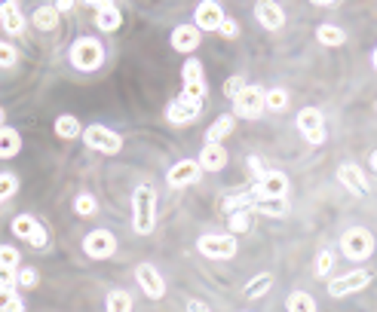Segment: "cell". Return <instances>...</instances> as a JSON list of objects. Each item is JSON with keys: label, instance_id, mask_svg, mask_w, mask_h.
Masks as SVG:
<instances>
[{"label": "cell", "instance_id": "7bdbcfd3", "mask_svg": "<svg viewBox=\"0 0 377 312\" xmlns=\"http://www.w3.org/2000/svg\"><path fill=\"white\" fill-rule=\"evenodd\" d=\"M218 31H221V34H224L227 40H230V37H236V34H239V25L233 22V18H227V16H224V22H221V28H218Z\"/></svg>", "mask_w": 377, "mask_h": 312}, {"label": "cell", "instance_id": "ffe728a7", "mask_svg": "<svg viewBox=\"0 0 377 312\" xmlns=\"http://www.w3.org/2000/svg\"><path fill=\"white\" fill-rule=\"evenodd\" d=\"M95 25L101 28V31H117V28L123 25V16H120L114 0H101V4L95 6Z\"/></svg>", "mask_w": 377, "mask_h": 312}, {"label": "cell", "instance_id": "2e32d148", "mask_svg": "<svg viewBox=\"0 0 377 312\" xmlns=\"http://www.w3.org/2000/svg\"><path fill=\"white\" fill-rule=\"evenodd\" d=\"M135 279H138V284H141V288H144V294H147V297H151V300H160L163 294H166L163 275L156 272L151 263H141V266H138V270H135Z\"/></svg>", "mask_w": 377, "mask_h": 312}, {"label": "cell", "instance_id": "f6af8a7d", "mask_svg": "<svg viewBox=\"0 0 377 312\" xmlns=\"http://www.w3.org/2000/svg\"><path fill=\"white\" fill-rule=\"evenodd\" d=\"M187 309H193V312H202V309H209V306H202L199 300H190V303H187Z\"/></svg>", "mask_w": 377, "mask_h": 312}, {"label": "cell", "instance_id": "44dd1931", "mask_svg": "<svg viewBox=\"0 0 377 312\" xmlns=\"http://www.w3.org/2000/svg\"><path fill=\"white\" fill-rule=\"evenodd\" d=\"M172 46L178 52H193L199 46V28L197 25H178L172 31Z\"/></svg>", "mask_w": 377, "mask_h": 312}, {"label": "cell", "instance_id": "816d5d0a", "mask_svg": "<svg viewBox=\"0 0 377 312\" xmlns=\"http://www.w3.org/2000/svg\"><path fill=\"white\" fill-rule=\"evenodd\" d=\"M374 68H377V49H374Z\"/></svg>", "mask_w": 377, "mask_h": 312}, {"label": "cell", "instance_id": "5b68a950", "mask_svg": "<svg viewBox=\"0 0 377 312\" xmlns=\"http://www.w3.org/2000/svg\"><path fill=\"white\" fill-rule=\"evenodd\" d=\"M83 141H86L92 150H98V153H120V147H123V138H120L117 132H110L108 126L83 128Z\"/></svg>", "mask_w": 377, "mask_h": 312}, {"label": "cell", "instance_id": "836d02e7", "mask_svg": "<svg viewBox=\"0 0 377 312\" xmlns=\"http://www.w3.org/2000/svg\"><path fill=\"white\" fill-rule=\"evenodd\" d=\"M95 208H98V202H95V196H89V193H80V196L74 199V211H77L80 217H92Z\"/></svg>", "mask_w": 377, "mask_h": 312}, {"label": "cell", "instance_id": "b9f144b4", "mask_svg": "<svg viewBox=\"0 0 377 312\" xmlns=\"http://www.w3.org/2000/svg\"><path fill=\"white\" fill-rule=\"evenodd\" d=\"M16 272H18V266L0 263V284H16Z\"/></svg>", "mask_w": 377, "mask_h": 312}, {"label": "cell", "instance_id": "3957f363", "mask_svg": "<svg viewBox=\"0 0 377 312\" xmlns=\"http://www.w3.org/2000/svg\"><path fill=\"white\" fill-rule=\"evenodd\" d=\"M340 248H344V254L349 260H365V257H371V251H374V236L368 233L365 227H353L340 239Z\"/></svg>", "mask_w": 377, "mask_h": 312}, {"label": "cell", "instance_id": "d4e9b609", "mask_svg": "<svg viewBox=\"0 0 377 312\" xmlns=\"http://www.w3.org/2000/svg\"><path fill=\"white\" fill-rule=\"evenodd\" d=\"M55 135L64 138V141H74V138H80V135H83L80 119H77V116H71V114L59 116V119H55Z\"/></svg>", "mask_w": 377, "mask_h": 312}, {"label": "cell", "instance_id": "d590c367", "mask_svg": "<svg viewBox=\"0 0 377 312\" xmlns=\"http://www.w3.org/2000/svg\"><path fill=\"white\" fill-rule=\"evenodd\" d=\"M267 107L279 114V110L289 107V95H285L282 89H270V92H267Z\"/></svg>", "mask_w": 377, "mask_h": 312}, {"label": "cell", "instance_id": "9c48e42d", "mask_svg": "<svg viewBox=\"0 0 377 312\" xmlns=\"http://www.w3.org/2000/svg\"><path fill=\"white\" fill-rule=\"evenodd\" d=\"M197 248H199V254H206V257L227 260V257L236 254V239H233V233L230 236H202L197 242Z\"/></svg>", "mask_w": 377, "mask_h": 312}, {"label": "cell", "instance_id": "f546056e", "mask_svg": "<svg viewBox=\"0 0 377 312\" xmlns=\"http://www.w3.org/2000/svg\"><path fill=\"white\" fill-rule=\"evenodd\" d=\"M270 284H273V275H270V272H261V275H257V279H252V282L245 284V291H243V294H245L248 300L264 297V294L270 291Z\"/></svg>", "mask_w": 377, "mask_h": 312}, {"label": "cell", "instance_id": "484cf974", "mask_svg": "<svg viewBox=\"0 0 377 312\" xmlns=\"http://www.w3.org/2000/svg\"><path fill=\"white\" fill-rule=\"evenodd\" d=\"M233 126H236V119L230 116V114H224V116H218L215 123L209 126V132H206V141H224V138L233 132Z\"/></svg>", "mask_w": 377, "mask_h": 312}, {"label": "cell", "instance_id": "ba28073f", "mask_svg": "<svg viewBox=\"0 0 377 312\" xmlns=\"http://www.w3.org/2000/svg\"><path fill=\"white\" fill-rule=\"evenodd\" d=\"M298 128L310 144H322L325 141V123H322V110L316 107H303L298 114Z\"/></svg>", "mask_w": 377, "mask_h": 312}, {"label": "cell", "instance_id": "ab89813d", "mask_svg": "<svg viewBox=\"0 0 377 312\" xmlns=\"http://www.w3.org/2000/svg\"><path fill=\"white\" fill-rule=\"evenodd\" d=\"M328 270H331V251H322L316 257V275H319V279H325Z\"/></svg>", "mask_w": 377, "mask_h": 312}, {"label": "cell", "instance_id": "74e56055", "mask_svg": "<svg viewBox=\"0 0 377 312\" xmlns=\"http://www.w3.org/2000/svg\"><path fill=\"white\" fill-rule=\"evenodd\" d=\"M18 260H22V254H18V248H13V245H0V263L18 266Z\"/></svg>", "mask_w": 377, "mask_h": 312}, {"label": "cell", "instance_id": "6da1fadb", "mask_svg": "<svg viewBox=\"0 0 377 312\" xmlns=\"http://www.w3.org/2000/svg\"><path fill=\"white\" fill-rule=\"evenodd\" d=\"M156 224V193L147 187V184H141L135 193H132V227L135 233L147 236Z\"/></svg>", "mask_w": 377, "mask_h": 312}, {"label": "cell", "instance_id": "83f0119b", "mask_svg": "<svg viewBox=\"0 0 377 312\" xmlns=\"http://www.w3.org/2000/svg\"><path fill=\"white\" fill-rule=\"evenodd\" d=\"M227 224H230V233H245L252 227V208H233L227 215Z\"/></svg>", "mask_w": 377, "mask_h": 312}, {"label": "cell", "instance_id": "9a60e30c", "mask_svg": "<svg viewBox=\"0 0 377 312\" xmlns=\"http://www.w3.org/2000/svg\"><path fill=\"white\" fill-rule=\"evenodd\" d=\"M199 101H193V98H187V95H181V98H175L172 104H169V123H175V126H181V123H193V119L199 116Z\"/></svg>", "mask_w": 377, "mask_h": 312}, {"label": "cell", "instance_id": "1f68e13d", "mask_svg": "<svg viewBox=\"0 0 377 312\" xmlns=\"http://www.w3.org/2000/svg\"><path fill=\"white\" fill-rule=\"evenodd\" d=\"M105 306H108V312H129L132 309V297H129L126 291H110Z\"/></svg>", "mask_w": 377, "mask_h": 312}, {"label": "cell", "instance_id": "4fadbf2b", "mask_svg": "<svg viewBox=\"0 0 377 312\" xmlns=\"http://www.w3.org/2000/svg\"><path fill=\"white\" fill-rule=\"evenodd\" d=\"M255 18L267 28V31H279V28L285 25V13H282V6L276 4V0H257V4H255Z\"/></svg>", "mask_w": 377, "mask_h": 312}, {"label": "cell", "instance_id": "d6a6232c", "mask_svg": "<svg viewBox=\"0 0 377 312\" xmlns=\"http://www.w3.org/2000/svg\"><path fill=\"white\" fill-rule=\"evenodd\" d=\"M16 284H0V309H13V312H18V309H25V303L16 297Z\"/></svg>", "mask_w": 377, "mask_h": 312}, {"label": "cell", "instance_id": "e575fe53", "mask_svg": "<svg viewBox=\"0 0 377 312\" xmlns=\"http://www.w3.org/2000/svg\"><path fill=\"white\" fill-rule=\"evenodd\" d=\"M40 282V275H37L34 266H18V272H16V288H34V284Z\"/></svg>", "mask_w": 377, "mask_h": 312}, {"label": "cell", "instance_id": "7a4b0ae2", "mask_svg": "<svg viewBox=\"0 0 377 312\" xmlns=\"http://www.w3.org/2000/svg\"><path fill=\"white\" fill-rule=\"evenodd\" d=\"M68 59L74 68L80 71H95L101 61H105V49H101L98 40H92V37H80V40H74Z\"/></svg>", "mask_w": 377, "mask_h": 312}, {"label": "cell", "instance_id": "681fc988", "mask_svg": "<svg viewBox=\"0 0 377 312\" xmlns=\"http://www.w3.org/2000/svg\"><path fill=\"white\" fill-rule=\"evenodd\" d=\"M83 4H86V6H98L101 0H83Z\"/></svg>", "mask_w": 377, "mask_h": 312}, {"label": "cell", "instance_id": "277c9868", "mask_svg": "<svg viewBox=\"0 0 377 312\" xmlns=\"http://www.w3.org/2000/svg\"><path fill=\"white\" fill-rule=\"evenodd\" d=\"M233 104H236V116L255 119V116H261V110L267 107V92L261 86H243L239 95L233 98Z\"/></svg>", "mask_w": 377, "mask_h": 312}, {"label": "cell", "instance_id": "f907efd6", "mask_svg": "<svg viewBox=\"0 0 377 312\" xmlns=\"http://www.w3.org/2000/svg\"><path fill=\"white\" fill-rule=\"evenodd\" d=\"M4 116H6V114H4V107H0V126H4Z\"/></svg>", "mask_w": 377, "mask_h": 312}, {"label": "cell", "instance_id": "7c38bea8", "mask_svg": "<svg viewBox=\"0 0 377 312\" xmlns=\"http://www.w3.org/2000/svg\"><path fill=\"white\" fill-rule=\"evenodd\" d=\"M221 22H224V9H221L215 0H202L197 6V13H193V25L199 28V31H218Z\"/></svg>", "mask_w": 377, "mask_h": 312}, {"label": "cell", "instance_id": "8992f818", "mask_svg": "<svg viewBox=\"0 0 377 312\" xmlns=\"http://www.w3.org/2000/svg\"><path fill=\"white\" fill-rule=\"evenodd\" d=\"M181 80H184L181 95H187L202 104V101H206V77H202V64L197 59H187V64L181 68Z\"/></svg>", "mask_w": 377, "mask_h": 312}, {"label": "cell", "instance_id": "4dcf8cb0", "mask_svg": "<svg viewBox=\"0 0 377 312\" xmlns=\"http://www.w3.org/2000/svg\"><path fill=\"white\" fill-rule=\"evenodd\" d=\"M285 306H289L291 312H313V309H316V300H313L310 294H303V291H294V294H289Z\"/></svg>", "mask_w": 377, "mask_h": 312}, {"label": "cell", "instance_id": "603a6c76", "mask_svg": "<svg viewBox=\"0 0 377 312\" xmlns=\"http://www.w3.org/2000/svg\"><path fill=\"white\" fill-rule=\"evenodd\" d=\"M31 22H34V28H40V31H52V28H59V6H52V4L37 6Z\"/></svg>", "mask_w": 377, "mask_h": 312}, {"label": "cell", "instance_id": "30bf717a", "mask_svg": "<svg viewBox=\"0 0 377 312\" xmlns=\"http://www.w3.org/2000/svg\"><path fill=\"white\" fill-rule=\"evenodd\" d=\"M13 233L18 239H25L28 245H34V248H43L46 245V229L40 227V220H37L34 215H18L13 220Z\"/></svg>", "mask_w": 377, "mask_h": 312}, {"label": "cell", "instance_id": "c3c4849f", "mask_svg": "<svg viewBox=\"0 0 377 312\" xmlns=\"http://www.w3.org/2000/svg\"><path fill=\"white\" fill-rule=\"evenodd\" d=\"M368 162H371V169H374V172H377V150H374V153H371V160H368Z\"/></svg>", "mask_w": 377, "mask_h": 312}, {"label": "cell", "instance_id": "60d3db41", "mask_svg": "<svg viewBox=\"0 0 377 312\" xmlns=\"http://www.w3.org/2000/svg\"><path fill=\"white\" fill-rule=\"evenodd\" d=\"M243 86H245V80H243V77H230V80L224 83V95H227V98H236Z\"/></svg>", "mask_w": 377, "mask_h": 312}, {"label": "cell", "instance_id": "ac0fdd59", "mask_svg": "<svg viewBox=\"0 0 377 312\" xmlns=\"http://www.w3.org/2000/svg\"><path fill=\"white\" fill-rule=\"evenodd\" d=\"M337 181L344 184L349 193H356V196H365V193H368L365 174L359 172V165H353V162H344V165H340V169H337Z\"/></svg>", "mask_w": 377, "mask_h": 312}, {"label": "cell", "instance_id": "f1b7e54d", "mask_svg": "<svg viewBox=\"0 0 377 312\" xmlns=\"http://www.w3.org/2000/svg\"><path fill=\"white\" fill-rule=\"evenodd\" d=\"M316 40L322 46H340V43L347 40V34L340 31V28H335V25H319L316 28Z\"/></svg>", "mask_w": 377, "mask_h": 312}, {"label": "cell", "instance_id": "7dc6e473", "mask_svg": "<svg viewBox=\"0 0 377 312\" xmlns=\"http://www.w3.org/2000/svg\"><path fill=\"white\" fill-rule=\"evenodd\" d=\"M313 4H316V6H335L337 0H313Z\"/></svg>", "mask_w": 377, "mask_h": 312}, {"label": "cell", "instance_id": "4316f807", "mask_svg": "<svg viewBox=\"0 0 377 312\" xmlns=\"http://www.w3.org/2000/svg\"><path fill=\"white\" fill-rule=\"evenodd\" d=\"M0 28H4L6 34H22V31H25V16L18 13V6H16V4L9 6L4 16H0Z\"/></svg>", "mask_w": 377, "mask_h": 312}, {"label": "cell", "instance_id": "8fae6325", "mask_svg": "<svg viewBox=\"0 0 377 312\" xmlns=\"http://www.w3.org/2000/svg\"><path fill=\"white\" fill-rule=\"evenodd\" d=\"M368 282H371V270H353V272H347V275H340V279L331 282L328 294L331 297H347V294H353V291H362Z\"/></svg>", "mask_w": 377, "mask_h": 312}, {"label": "cell", "instance_id": "ee69618b", "mask_svg": "<svg viewBox=\"0 0 377 312\" xmlns=\"http://www.w3.org/2000/svg\"><path fill=\"white\" fill-rule=\"evenodd\" d=\"M74 4H77V0H55V6H59V13H68V9H74Z\"/></svg>", "mask_w": 377, "mask_h": 312}, {"label": "cell", "instance_id": "f35d334b", "mask_svg": "<svg viewBox=\"0 0 377 312\" xmlns=\"http://www.w3.org/2000/svg\"><path fill=\"white\" fill-rule=\"evenodd\" d=\"M9 64H16V49L0 40V68H9Z\"/></svg>", "mask_w": 377, "mask_h": 312}, {"label": "cell", "instance_id": "cb8c5ba5", "mask_svg": "<svg viewBox=\"0 0 377 312\" xmlns=\"http://www.w3.org/2000/svg\"><path fill=\"white\" fill-rule=\"evenodd\" d=\"M22 150V138H18L16 128L9 126H0V160H9Z\"/></svg>", "mask_w": 377, "mask_h": 312}, {"label": "cell", "instance_id": "8d00e7d4", "mask_svg": "<svg viewBox=\"0 0 377 312\" xmlns=\"http://www.w3.org/2000/svg\"><path fill=\"white\" fill-rule=\"evenodd\" d=\"M16 187H18L16 174H0V202L13 196V193H16Z\"/></svg>", "mask_w": 377, "mask_h": 312}, {"label": "cell", "instance_id": "bcb514c9", "mask_svg": "<svg viewBox=\"0 0 377 312\" xmlns=\"http://www.w3.org/2000/svg\"><path fill=\"white\" fill-rule=\"evenodd\" d=\"M13 4H16V0H0V16H4V13H6V9H9V6H13Z\"/></svg>", "mask_w": 377, "mask_h": 312}, {"label": "cell", "instance_id": "d6986e66", "mask_svg": "<svg viewBox=\"0 0 377 312\" xmlns=\"http://www.w3.org/2000/svg\"><path fill=\"white\" fill-rule=\"evenodd\" d=\"M199 165L206 172H221L227 165V150L221 147V141H209L206 147L199 150Z\"/></svg>", "mask_w": 377, "mask_h": 312}, {"label": "cell", "instance_id": "e0dca14e", "mask_svg": "<svg viewBox=\"0 0 377 312\" xmlns=\"http://www.w3.org/2000/svg\"><path fill=\"white\" fill-rule=\"evenodd\" d=\"M199 172H202L199 160H181V162H175L172 169H169L166 181H169L172 187H184V184H193V181H197Z\"/></svg>", "mask_w": 377, "mask_h": 312}, {"label": "cell", "instance_id": "7402d4cb", "mask_svg": "<svg viewBox=\"0 0 377 312\" xmlns=\"http://www.w3.org/2000/svg\"><path fill=\"white\" fill-rule=\"evenodd\" d=\"M252 211L267 215V217H282L289 211V202H285V196H255Z\"/></svg>", "mask_w": 377, "mask_h": 312}, {"label": "cell", "instance_id": "5bb4252c", "mask_svg": "<svg viewBox=\"0 0 377 312\" xmlns=\"http://www.w3.org/2000/svg\"><path fill=\"white\" fill-rule=\"evenodd\" d=\"M252 193L255 196H285L289 193V178L282 172H264Z\"/></svg>", "mask_w": 377, "mask_h": 312}, {"label": "cell", "instance_id": "52a82bcc", "mask_svg": "<svg viewBox=\"0 0 377 312\" xmlns=\"http://www.w3.org/2000/svg\"><path fill=\"white\" fill-rule=\"evenodd\" d=\"M83 251H86L92 260H108V257L117 251V239L110 236L108 229H92V233L83 239Z\"/></svg>", "mask_w": 377, "mask_h": 312}]
</instances>
